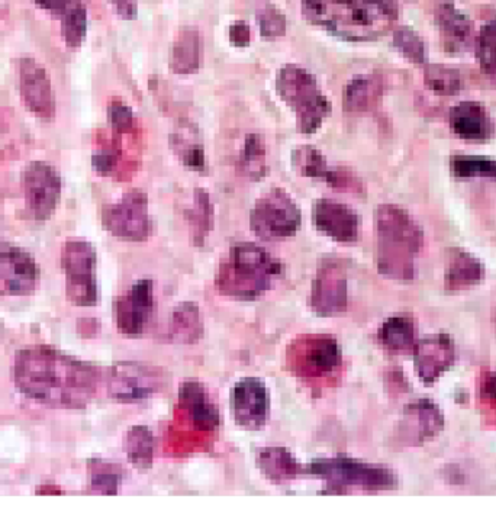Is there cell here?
<instances>
[{
  "instance_id": "obj_1",
  "label": "cell",
  "mask_w": 496,
  "mask_h": 512,
  "mask_svg": "<svg viewBox=\"0 0 496 512\" xmlns=\"http://www.w3.org/2000/svg\"><path fill=\"white\" fill-rule=\"evenodd\" d=\"M14 381L21 394L51 408H85L98 391L101 370L59 349L32 346L16 353Z\"/></svg>"
},
{
  "instance_id": "obj_2",
  "label": "cell",
  "mask_w": 496,
  "mask_h": 512,
  "mask_svg": "<svg viewBox=\"0 0 496 512\" xmlns=\"http://www.w3.org/2000/svg\"><path fill=\"white\" fill-rule=\"evenodd\" d=\"M302 15L315 27L350 43H369L398 21V0H301Z\"/></svg>"
},
{
  "instance_id": "obj_3",
  "label": "cell",
  "mask_w": 496,
  "mask_h": 512,
  "mask_svg": "<svg viewBox=\"0 0 496 512\" xmlns=\"http://www.w3.org/2000/svg\"><path fill=\"white\" fill-rule=\"evenodd\" d=\"M375 224L379 272L391 279H414L415 257L424 244L420 225L404 208L392 204L380 205L376 209Z\"/></svg>"
},
{
  "instance_id": "obj_4",
  "label": "cell",
  "mask_w": 496,
  "mask_h": 512,
  "mask_svg": "<svg viewBox=\"0 0 496 512\" xmlns=\"http://www.w3.org/2000/svg\"><path fill=\"white\" fill-rule=\"evenodd\" d=\"M282 270V264L263 247L237 243L219 266L217 288L230 298L253 301L272 288Z\"/></svg>"
},
{
  "instance_id": "obj_5",
  "label": "cell",
  "mask_w": 496,
  "mask_h": 512,
  "mask_svg": "<svg viewBox=\"0 0 496 512\" xmlns=\"http://www.w3.org/2000/svg\"><path fill=\"white\" fill-rule=\"evenodd\" d=\"M276 92L291 108L296 130L301 134H315L333 112V105L322 92L317 77L298 64L280 67L276 74Z\"/></svg>"
},
{
  "instance_id": "obj_6",
  "label": "cell",
  "mask_w": 496,
  "mask_h": 512,
  "mask_svg": "<svg viewBox=\"0 0 496 512\" xmlns=\"http://www.w3.org/2000/svg\"><path fill=\"white\" fill-rule=\"evenodd\" d=\"M308 473L324 479L330 488L338 492L347 488L363 491H389L398 486V476L394 470L382 465L349 459V457H330L317 459L309 465Z\"/></svg>"
},
{
  "instance_id": "obj_7",
  "label": "cell",
  "mask_w": 496,
  "mask_h": 512,
  "mask_svg": "<svg viewBox=\"0 0 496 512\" xmlns=\"http://www.w3.org/2000/svg\"><path fill=\"white\" fill-rule=\"evenodd\" d=\"M98 254L89 241L70 238L61 250V267L66 275L67 298L77 307H93L98 302L96 278Z\"/></svg>"
},
{
  "instance_id": "obj_8",
  "label": "cell",
  "mask_w": 496,
  "mask_h": 512,
  "mask_svg": "<svg viewBox=\"0 0 496 512\" xmlns=\"http://www.w3.org/2000/svg\"><path fill=\"white\" fill-rule=\"evenodd\" d=\"M301 209L285 189L273 188L257 199L250 212V227L263 240H283L298 233Z\"/></svg>"
},
{
  "instance_id": "obj_9",
  "label": "cell",
  "mask_w": 496,
  "mask_h": 512,
  "mask_svg": "<svg viewBox=\"0 0 496 512\" xmlns=\"http://www.w3.org/2000/svg\"><path fill=\"white\" fill-rule=\"evenodd\" d=\"M102 225L109 234L130 243H143L153 233L148 198L143 191H130L121 201L103 206Z\"/></svg>"
},
{
  "instance_id": "obj_10",
  "label": "cell",
  "mask_w": 496,
  "mask_h": 512,
  "mask_svg": "<svg viewBox=\"0 0 496 512\" xmlns=\"http://www.w3.org/2000/svg\"><path fill=\"white\" fill-rule=\"evenodd\" d=\"M25 204L35 221L50 220L61 198L59 170L47 161H31L22 173Z\"/></svg>"
},
{
  "instance_id": "obj_11",
  "label": "cell",
  "mask_w": 496,
  "mask_h": 512,
  "mask_svg": "<svg viewBox=\"0 0 496 512\" xmlns=\"http://www.w3.org/2000/svg\"><path fill=\"white\" fill-rule=\"evenodd\" d=\"M166 383L159 367L121 362L108 373V394L119 402H138L159 394Z\"/></svg>"
},
{
  "instance_id": "obj_12",
  "label": "cell",
  "mask_w": 496,
  "mask_h": 512,
  "mask_svg": "<svg viewBox=\"0 0 496 512\" xmlns=\"http://www.w3.org/2000/svg\"><path fill=\"white\" fill-rule=\"evenodd\" d=\"M19 92L25 108L35 118L53 121L57 115V98L50 73L34 57H22L19 63Z\"/></svg>"
},
{
  "instance_id": "obj_13",
  "label": "cell",
  "mask_w": 496,
  "mask_h": 512,
  "mask_svg": "<svg viewBox=\"0 0 496 512\" xmlns=\"http://www.w3.org/2000/svg\"><path fill=\"white\" fill-rule=\"evenodd\" d=\"M291 363L296 375L304 378H327L340 366L341 350L336 338L308 336L296 341Z\"/></svg>"
},
{
  "instance_id": "obj_14",
  "label": "cell",
  "mask_w": 496,
  "mask_h": 512,
  "mask_svg": "<svg viewBox=\"0 0 496 512\" xmlns=\"http://www.w3.org/2000/svg\"><path fill=\"white\" fill-rule=\"evenodd\" d=\"M40 280L34 257L16 244L0 241V288L9 296H30Z\"/></svg>"
},
{
  "instance_id": "obj_15",
  "label": "cell",
  "mask_w": 496,
  "mask_h": 512,
  "mask_svg": "<svg viewBox=\"0 0 496 512\" xmlns=\"http://www.w3.org/2000/svg\"><path fill=\"white\" fill-rule=\"evenodd\" d=\"M311 305L321 317H334L346 311L347 275L340 260H322L312 286Z\"/></svg>"
},
{
  "instance_id": "obj_16",
  "label": "cell",
  "mask_w": 496,
  "mask_h": 512,
  "mask_svg": "<svg viewBox=\"0 0 496 512\" xmlns=\"http://www.w3.org/2000/svg\"><path fill=\"white\" fill-rule=\"evenodd\" d=\"M293 170L299 176L318 179L340 192H363V183L346 167H331L314 146H299L292 151Z\"/></svg>"
},
{
  "instance_id": "obj_17",
  "label": "cell",
  "mask_w": 496,
  "mask_h": 512,
  "mask_svg": "<svg viewBox=\"0 0 496 512\" xmlns=\"http://www.w3.org/2000/svg\"><path fill=\"white\" fill-rule=\"evenodd\" d=\"M153 312V280H137L124 295L119 296L115 304V320L119 333L127 337L143 336Z\"/></svg>"
},
{
  "instance_id": "obj_18",
  "label": "cell",
  "mask_w": 496,
  "mask_h": 512,
  "mask_svg": "<svg viewBox=\"0 0 496 512\" xmlns=\"http://www.w3.org/2000/svg\"><path fill=\"white\" fill-rule=\"evenodd\" d=\"M312 221L318 233L340 244L357 243L360 237L359 214L343 202L318 199L312 209Z\"/></svg>"
},
{
  "instance_id": "obj_19",
  "label": "cell",
  "mask_w": 496,
  "mask_h": 512,
  "mask_svg": "<svg viewBox=\"0 0 496 512\" xmlns=\"http://www.w3.org/2000/svg\"><path fill=\"white\" fill-rule=\"evenodd\" d=\"M270 398L259 378H244L231 392V411L235 423L246 430H260L269 418Z\"/></svg>"
},
{
  "instance_id": "obj_20",
  "label": "cell",
  "mask_w": 496,
  "mask_h": 512,
  "mask_svg": "<svg viewBox=\"0 0 496 512\" xmlns=\"http://www.w3.org/2000/svg\"><path fill=\"white\" fill-rule=\"evenodd\" d=\"M415 370L425 385H433L452 367L456 359L453 338L447 334H434L418 341L414 346Z\"/></svg>"
},
{
  "instance_id": "obj_21",
  "label": "cell",
  "mask_w": 496,
  "mask_h": 512,
  "mask_svg": "<svg viewBox=\"0 0 496 512\" xmlns=\"http://www.w3.org/2000/svg\"><path fill=\"white\" fill-rule=\"evenodd\" d=\"M34 3L60 22L61 38L67 48L82 47L88 35V9L83 0H34Z\"/></svg>"
},
{
  "instance_id": "obj_22",
  "label": "cell",
  "mask_w": 496,
  "mask_h": 512,
  "mask_svg": "<svg viewBox=\"0 0 496 512\" xmlns=\"http://www.w3.org/2000/svg\"><path fill=\"white\" fill-rule=\"evenodd\" d=\"M434 19L444 47L450 53H465L476 43L472 21L452 0H440L437 3Z\"/></svg>"
},
{
  "instance_id": "obj_23",
  "label": "cell",
  "mask_w": 496,
  "mask_h": 512,
  "mask_svg": "<svg viewBox=\"0 0 496 512\" xmlns=\"http://www.w3.org/2000/svg\"><path fill=\"white\" fill-rule=\"evenodd\" d=\"M450 128L467 143H488L495 135V122L481 102L457 103L450 111Z\"/></svg>"
},
{
  "instance_id": "obj_24",
  "label": "cell",
  "mask_w": 496,
  "mask_h": 512,
  "mask_svg": "<svg viewBox=\"0 0 496 512\" xmlns=\"http://www.w3.org/2000/svg\"><path fill=\"white\" fill-rule=\"evenodd\" d=\"M179 402L189 420L199 430H215L219 424L217 407L212 404L204 386L199 382H185L180 388Z\"/></svg>"
},
{
  "instance_id": "obj_25",
  "label": "cell",
  "mask_w": 496,
  "mask_h": 512,
  "mask_svg": "<svg viewBox=\"0 0 496 512\" xmlns=\"http://www.w3.org/2000/svg\"><path fill=\"white\" fill-rule=\"evenodd\" d=\"M404 425L412 440H430L443 430L444 415L434 402L420 399L408 405L404 414Z\"/></svg>"
},
{
  "instance_id": "obj_26",
  "label": "cell",
  "mask_w": 496,
  "mask_h": 512,
  "mask_svg": "<svg viewBox=\"0 0 496 512\" xmlns=\"http://www.w3.org/2000/svg\"><path fill=\"white\" fill-rule=\"evenodd\" d=\"M383 82L376 74H360L354 77L343 93L344 111L362 114L375 109L382 99Z\"/></svg>"
},
{
  "instance_id": "obj_27",
  "label": "cell",
  "mask_w": 496,
  "mask_h": 512,
  "mask_svg": "<svg viewBox=\"0 0 496 512\" xmlns=\"http://www.w3.org/2000/svg\"><path fill=\"white\" fill-rule=\"evenodd\" d=\"M485 276V267L473 254L453 249L446 266V288L450 292L463 291L478 285Z\"/></svg>"
},
{
  "instance_id": "obj_28",
  "label": "cell",
  "mask_w": 496,
  "mask_h": 512,
  "mask_svg": "<svg viewBox=\"0 0 496 512\" xmlns=\"http://www.w3.org/2000/svg\"><path fill=\"white\" fill-rule=\"evenodd\" d=\"M202 38L196 28H185L177 35L170 54V69L176 74L196 73L201 67Z\"/></svg>"
},
{
  "instance_id": "obj_29",
  "label": "cell",
  "mask_w": 496,
  "mask_h": 512,
  "mask_svg": "<svg viewBox=\"0 0 496 512\" xmlns=\"http://www.w3.org/2000/svg\"><path fill=\"white\" fill-rule=\"evenodd\" d=\"M256 462L264 476L273 482H286L296 478L302 472L301 465L288 449L283 447H264L257 450Z\"/></svg>"
},
{
  "instance_id": "obj_30",
  "label": "cell",
  "mask_w": 496,
  "mask_h": 512,
  "mask_svg": "<svg viewBox=\"0 0 496 512\" xmlns=\"http://www.w3.org/2000/svg\"><path fill=\"white\" fill-rule=\"evenodd\" d=\"M238 172L253 182H259L267 176L269 166H267L266 141H264L263 135L257 134V132L247 135L240 159H238Z\"/></svg>"
},
{
  "instance_id": "obj_31",
  "label": "cell",
  "mask_w": 496,
  "mask_h": 512,
  "mask_svg": "<svg viewBox=\"0 0 496 512\" xmlns=\"http://www.w3.org/2000/svg\"><path fill=\"white\" fill-rule=\"evenodd\" d=\"M414 321L408 315H394L383 322L380 327L378 337L380 344L391 352H407L415 346Z\"/></svg>"
},
{
  "instance_id": "obj_32",
  "label": "cell",
  "mask_w": 496,
  "mask_h": 512,
  "mask_svg": "<svg viewBox=\"0 0 496 512\" xmlns=\"http://www.w3.org/2000/svg\"><path fill=\"white\" fill-rule=\"evenodd\" d=\"M204 334L201 312L193 302L177 307L170 320L169 337L176 343L192 344Z\"/></svg>"
},
{
  "instance_id": "obj_33",
  "label": "cell",
  "mask_w": 496,
  "mask_h": 512,
  "mask_svg": "<svg viewBox=\"0 0 496 512\" xmlns=\"http://www.w3.org/2000/svg\"><path fill=\"white\" fill-rule=\"evenodd\" d=\"M190 230H192L193 243L204 246L206 237L211 234L214 225V205L211 196L205 189H195L193 204L188 214Z\"/></svg>"
},
{
  "instance_id": "obj_34",
  "label": "cell",
  "mask_w": 496,
  "mask_h": 512,
  "mask_svg": "<svg viewBox=\"0 0 496 512\" xmlns=\"http://www.w3.org/2000/svg\"><path fill=\"white\" fill-rule=\"evenodd\" d=\"M128 460L141 470L150 469L154 459V436L150 428L137 425L130 428L125 439Z\"/></svg>"
},
{
  "instance_id": "obj_35",
  "label": "cell",
  "mask_w": 496,
  "mask_h": 512,
  "mask_svg": "<svg viewBox=\"0 0 496 512\" xmlns=\"http://www.w3.org/2000/svg\"><path fill=\"white\" fill-rule=\"evenodd\" d=\"M170 147L175 151L177 159L182 161L183 166L193 172H206V157L204 146L199 143L198 138L193 137L192 131H177L170 135Z\"/></svg>"
},
{
  "instance_id": "obj_36",
  "label": "cell",
  "mask_w": 496,
  "mask_h": 512,
  "mask_svg": "<svg viewBox=\"0 0 496 512\" xmlns=\"http://www.w3.org/2000/svg\"><path fill=\"white\" fill-rule=\"evenodd\" d=\"M89 486L92 492L101 495H117L121 485L122 470L115 463L105 460H90L88 465Z\"/></svg>"
},
{
  "instance_id": "obj_37",
  "label": "cell",
  "mask_w": 496,
  "mask_h": 512,
  "mask_svg": "<svg viewBox=\"0 0 496 512\" xmlns=\"http://www.w3.org/2000/svg\"><path fill=\"white\" fill-rule=\"evenodd\" d=\"M427 88L436 95L453 96L463 89V77L459 70L443 64H428L424 70Z\"/></svg>"
},
{
  "instance_id": "obj_38",
  "label": "cell",
  "mask_w": 496,
  "mask_h": 512,
  "mask_svg": "<svg viewBox=\"0 0 496 512\" xmlns=\"http://www.w3.org/2000/svg\"><path fill=\"white\" fill-rule=\"evenodd\" d=\"M450 170L460 179L496 180V160L491 157L456 154L450 159Z\"/></svg>"
},
{
  "instance_id": "obj_39",
  "label": "cell",
  "mask_w": 496,
  "mask_h": 512,
  "mask_svg": "<svg viewBox=\"0 0 496 512\" xmlns=\"http://www.w3.org/2000/svg\"><path fill=\"white\" fill-rule=\"evenodd\" d=\"M475 47L482 73L496 83V18L483 25Z\"/></svg>"
},
{
  "instance_id": "obj_40",
  "label": "cell",
  "mask_w": 496,
  "mask_h": 512,
  "mask_svg": "<svg viewBox=\"0 0 496 512\" xmlns=\"http://www.w3.org/2000/svg\"><path fill=\"white\" fill-rule=\"evenodd\" d=\"M394 45L396 50L401 51L402 56L411 63H427V50H425L424 41L412 28H398L394 34Z\"/></svg>"
},
{
  "instance_id": "obj_41",
  "label": "cell",
  "mask_w": 496,
  "mask_h": 512,
  "mask_svg": "<svg viewBox=\"0 0 496 512\" xmlns=\"http://www.w3.org/2000/svg\"><path fill=\"white\" fill-rule=\"evenodd\" d=\"M108 119L109 125L117 135L132 134L137 125L134 111L122 101L111 102L108 106Z\"/></svg>"
},
{
  "instance_id": "obj_42",
  "label": "cell",
  "mask_w": 496,
  "mask_h": 512,
  "mask_svg": "<svg viewBox=\"0 0 496 512\" xmlns=\"http://www.w3.org/2000/svg\"><path fill=\"white\" fill-rule=\"evenodd\" d=\"M257 21H259L260 32H262L264 38H278L285 35V15L273 6L264 8L257 16Z\"/></svg>"
},
{
  "instance_id": "obj_43",
  "label": "cell",
  "mask_w": 496,
  "mask_h": 512,
  "mask_svg": "<svg viewBox=\"0 0 496 512\" xmlns=\"http://www.w3.org/2000/svg\"><path fill=\"white\" fill-rule=\"evenodd\" d=\"M119 161H121V147L118 141H114L108 147L93 154L92 166L99 175L111 176L117 170Z\"/></svg>"
},
{
  "instance_id": "obj_44",
  "label": "cell",
  "mask_w": 496,
  "mask_h": 512,
  "mask_svg": "<svg viewBox=\"0 0 496 512\" xmlns=\"http://www.w3.org/2000/svg\"><path fill=\"white\" fill-rule=\"evenodd\" d=\"M250 27L246 22L240 21L230 27V40L235 47H247L250 44Z\"/></svg>"
},
{
  "instance_id": "obj_45",
  "label": "cell",
  "mask_w": 496,
  "mask_h": 512,
  "mask_svg": "<svg viewBox=\"0 0 496 512\" xmlns=\"http://www.w3.org/2000/svg\"><path fill=\"white\" fill-rule=\"evenodd\" d=\"M109 2L114 5L121 18L128 19V21L137 18L138 0H109Z\"/></svg>"
},
{
  "instance_id": "obj_46",
  "label": "cell",
  "mask_w": 496,
  "mask_h": 512,
  "mask_svg": "<svg viewBox=\"0 0 496 512\" xmlns=\"http://www.w3.org/2000/svg\"><path fill=\"white\" fill-rule=\"evenodd\" d=\"M482 394L496 407V372H492L491 375H488L486 381L483 382Z\"/></svg>"
},
{
  "instance_id": "obj_47",
  "label": "cell",
  "mask_w": 496,
  "mask_h": 512,
  "mask_svg": "<svg viewBox=\"0 0 496 512\" xmlns=\"http://www.w3.org/2000/svg\"><path fill=\"white\" fill-rule=\"evenodd\" d=\"M494 325H495V331H496V312L494 314Z\"/></svg>"
}]
</instances>
